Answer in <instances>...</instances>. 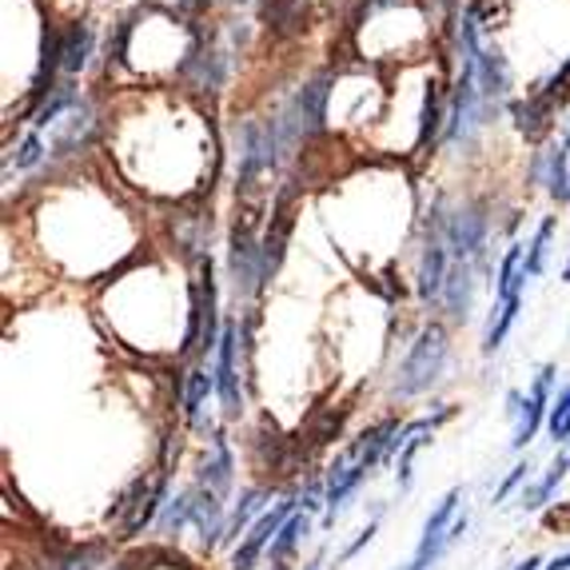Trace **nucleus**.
Segmentation results:
<instances>
[{
    "instance_id": "1",
    "label": "nucleus",
    "mask_w": 570,
    "mask_h": 570,
    "mask_svg": "<svg viewBox=\"0 0 570 570\" xmlns=\"http://www.w3.org/2000/svg\"><path fill=\"white\" fill-rule=\"evenodd\" d=\"M451 360V343L443 327H423L415 335V343L407 347V355L400 360V371H395V395L400 400H415V395H428L443 371H448Z\"/></svg>"
},
{
    "instance_id": "32",
    "label": "nucleus",
    "mask_w": 570,
    "mask_h": 570,
    "mask_svg": "<svg viewBox=\"0 0 570 570\" xmlns=\"http://www.w3.org/2000/svg\"><path fill=\"white\" fill-rule=\"evenodd\" d=\"M542 570H570V551H562V554H554L551 562H547V567Z\"/></svg>"
},
{
    "instance_id": "26",
    "label": "nucleus",
    "mask_w": 570,
    "mask_h": 570,
    "mask_svg": "<svg viewBox=\"0 0 570 570\" xmlns=\"http://www.w3.org/2000/svg\"><path fill=\"white\" fill-rule=\"evenodd\" d=\"M531 471H534L531 455L519 459V463H514L511 471H507V475H503V483H499V491H494V503H507V499H511V494L519 491V487L531 483Z\"/></svg>"
},
{
    "instance_id": "30",
    "label": "nucleus",
    "mask_w": 570,
    "mask_h": 570,
    "mask_svg": "<svg viewBox=\"0 0 570 570\" xmlns=\"http://www.w3.org/2000/svg\"><path fill=\"white\" fill-rule=\"evenodd\" d=\"M523 403H527L523 391H507V407H503V415L511 419V423H519V415H523Z\"/></svg>"
},
{
    "instance_id": "17",
    "label": "nucleus",
    "mask_w": 570,
    "mask_h": 570,
    "mask_svg": "<svg viewBox=\"0 0 570 570\" xmlns=\"http://www.w3.org/2000/svg\"><path fill=\"white\" fill-rule=\"evenodd\" d=\"M191 514H196V487H184L180 494H171L168 503H164L160 519H156V531L164 539H180L191 527Z\"/></svg>"
},
{
    "instance_id": "21",
    "label": "nucleus",
    "mask_w": 570,
    "mask_h": 570,
    "mask_svg": "<svg viewBox=\"0 0 570 570\" xmlns=\"http://www.w3.org/2000/svg\"><path fill=\"white\" fill-rule=\"evenodd\" d=\"M519 312H523V295H511V299H503V304H499V315H494L491 332H487V340H483V352L487 355L499 352V347L507 343L511 327L519 324Z\"/></svg>"
},
{
    "instance_id": "7",
    "label": "nucleus",
    "mask_w": 570,
    "mask_h": 570,
    "mask_svg": "<svg viewBox=\"0 0 570 570\" xmlns=\"http://www.w3.org/2000/svg\"><path fill=\"white\" fill-rule=\"evenodd\" d=\"M371 471L363 463H355V459L340 455L332 463V471H327L324 487H327V507H324V527H332L335 519L343 514V507L352 503V494L363 487V479H367Z\"/></svg>"
},
{
    "instance_id": "12",
    "label": "nucleus",
    "mask_w": 570,
    "mask_h": 570,
    "mask_svg": "<svg viewBox=\"0 0 570 570\" xmlns=\"http://www.w3.org/2000/svg\"><path fill=\"white\" fill-rule=\"evenodd\" d=\"M567 475H570V448L559 451V455L547 463V471H542L539 479H531V483L519 491V507H523V511H542V507L551 503V494L559 491V483Z\"/></svg>"
},
{
    "instance_id": "10",
    "label": "nucleus",
    "mask_w": 570,
    "mask_h": 570,
    "mask_svg": "<svg viewBox=\"0 0 570 570\" xmlns=\"http://www.w3.org/2000/svg\"><path fill=\"white\" fill-rule=\"evenodd\" d=\"M184 80L200 92H216L228 80V57L219 48H196L188 60H184Z\"/></svg>"
},
{
    "instance_id": "5",
    "label": "nucleus",
    "mask_w": 570,
    "mask_h": 570,
    "mask_svg": "<svg viewBox=\"0 0 570 570\" xmlns=\"http://www.w3.org/2000/svg\"><path fill=\"white\" fill-rule=\"evenodd\" d=\"M443 236H448L451 259H471L487 267V216L475 208L443 212Z\"/></svg>"
},
{
    "instance_id": "23",
    "label": "nucleus",
    "mask_w": 570,
    "mask_h": 570,
    "mask_svg": "<svg viewBox=\"0 0 570 570\" xmlns=\"http://www.w3.org/2000/svg\"><path fill=\"white\" fill-rule=\"evenodd\" d=\"M547 431H551V439L559 443V448H567L570 443V380L559 387V395H554V407H551V419H547Z\"/></svg>"
},
{
    "instance_id": "13",
    "label": "nucleus",
    "mask_w": 570,
    "mask_h": 570,
    "mask_svg": "<svg viewBox=\"0 0 570 570\" xmlns=\"http://www.w3.org/2000/svg\"><path fill=\"white\" fill-rule=\"evenodd\" d=\"M475 65H479V88H483L487 105L503 100V96L511 92V68H507L503 52H499V48H483V45H479Z\"/></svg>"
},
{
    "instance_id": "15",
    "label": "nucleus",
    "mask_w": 570,
    "mask_h": 570,
    "mask_svg": "<svg viewBox=\"0 0 570 570\" xmlns=\"http://www.w3.org/2000/svg\"><path fill=\"white\" fill-rule=\"evenodd\" d=\"M264 511H267V491H264V487H247V491L239 494V503L232 507L228 527H224V542H219V547H232L236 539H244V534L252 531V523H256Z\"/></svg>"
},
{
    "instance_id": "36",
    "label": "nucleus",
    "mask_w": 570,
    "mask_h": 570,
    "mask_svg": "<svg viewBox=\"0 0 570 570\" xmlns=\"http://www.w3.org/2000/svg\"><path fill=\"white\" fill-rule=\"evenodd\" d=\"M267 570H292V567H287V562H284V567H267Z\"/></svg>"
},
{
    "instance_id": "35",
    "label": "nucleus",
    "mask_w": 570,
    "mask_h": 570,
    "mask_svg": "<svg viewBox=\"0 0 570 570\" xmlns=\"http://www.w3.org/2000/svg\"><path fill=\"white\" fill-rule=\"evenodd\" d=\"M562 148H567V153H570V132H567V136H562Z\"/></svg>"
},
{
    "instance_id": "14",
    "label": "nucleus",
    "mask_w": 570,
    "mask_h": 570,
    "mask_svg": "<svg viewBox=\"0 0 570 570\" xmlns=\"http://www.w3.org/2000/svg\"><path fill=\"white\" fill-rule=\"evenodd\" d=\"M307 534H312V514L299 507V511L279 527V534L272 539V547H267V567H284V562H292L295 551L304 547Z\"/></svg>"
},
{
    "instance_id": "31",
    "label": "nucleus",
    "mask_w": 570,
    "mask_h": 570,
    "mask_svg": "<svg viewBox=\"0 0 570 570\" xmlns=\"http://www.w3.org/2000/svg\"><path fill=\"white\" fill-rule=\"evenodd\" d=\"M547 562H542V554H527L523 562H514V570H542Z\"/></svg>"
},
{
    "instance_id": "6",
    "label": "nucleus",
    "mask_w": 570,
    "mask_h": 570,
    "mask_svg": "<svg viewBox=\"0 0 570 570\" xmlns=\"http://www.w3.org/2000/svg\"><path fill=\"white\" fill-rule=\"evenodd\" d=\"M236 355H239V324L228 320L224 332H219V347H216V400L224 407V415L236 419L244 411V391H239V371H236Z\"/></svg>"
},
{
    "instance_id": "22",
    "label": "nucleus",
    "mask_w": 570,
    "mask_h": 570,
    "mask_svg": "<svg viewBox=\"0 0 570 570\" xmlns=\"http://www.w3.org/2000/svg\"><path fill=\"white\" fill-rule=\"evenodd\" d=\"M431 448V431H419V435H411L407 443H403L400 451V466H395V483H400V494L411 491V483H415V459L419 451Z\"/></svg>"
},
{
    "instance_id": "37",
    "label": "nucleus",
    "mask_w": 570,
    "mask_h": 570,
    "mask_svg": "<svg viewBox=\"0 0 570 570\" xmlns=\"http://www.w3.org/2000/svg\"><path fill=\"white\" fill-rule=\"evenodd\" d=\"M232 4H247V0H232Z\"/></svg>"
},
{
    "instance_id": "29",
    "label": "nucleus",
    "mask_w": 570,
    "mask_h": 570,
    "mask_svg": "<svg viewBox=\"0 0 570 570\" xmlns=\"http://www.w3.org/2000/svg\"><path fill=\"white\" fill-rule=\"evenodd\" d=\"M96 567V551H77L68 562H60L57 570H92Z\"/></svg>"
},
{
    "instance_id": "16",
    "label": "nucleus",
    "mask_w": 570,
    "mask_h": 570,
    "mask_svg": "<svg viewBox=\"0 0 570 570\" xmlns=\"http://www.w3.org/2000/svg\"><path fill=\"white\" fill-rule=\"evenodd\" d=\"M208 395H216V375L208 367H191L184 375V395H180V407H184V419H188L191 428L204 419V403Z\"/></svg>"
},
{
    "instance_id": "38",
    "label": "nucleus",
    "mask_w": 570,
    "mask_h": 570,
    "mask_svg": "<svg viewBox=\"0 0 570 570\" xmlns=\"http://www.w3.org/2000/svg\"><path fill=\"white\" fill-rule=\"evenodd\" d=\"M567 204H570V191H567Z\"/></svg>"
},
{
    "instance_id": "24",
    "label": "nucleus",
    "mask_w": 570,
    "mask_h": 570,
    "mask_svg": "<svg viewBox=\"0 0 570 570\" xmlns=\"http://www.w3.org/2000/svg\"><path fill=\"white\" fill-rule=\"evenodd\" d=\"M65 108H77V88H72V85H57V92H52L45 105H40L37 128H52V124L60 120V112H65Z\"/></svg>"
},
{
    "instance_id": "19",
    "label": "nucleus",
    "mask_w": 570,
    "mask_h": 570,
    "mask_svg": "<svg viewBox=\"0 0 570 570\" xmlns=\"http://www.w3.org/2000/svg\"><path fill=\"white\" fill-rule=\"evenodd\" d=\"M60 40H65V72L68 77L85 72L88 57H92V29H88L85 20H77V24H72Z\"/></svg>"
},
{
    "instance_id": "11",
    "label": "nucleus",
    "mask_w": 570,
    "mask_h": 570,
    "mask_svg": "<svg viewBox=\"0 0 570 570\" xmlns=\"http://www.w3.org/2000/svg\"><path fill=\"white\" fill-rule=\"evenodd\" d=\"M200 483L208 487V491H216L219 499H228L232 494V483H236V455H232V443L224 431L212 435V459L204 463Z\"/></svg>"
},
{
    "instance_id": "28",
    "label": "nucleus",
    "mask_w": 570,
    "mask_h": 570,
    "mask_svg": "<svg viewBox=\"0 0 570 570\" xmlns=\"http://www.w3.org/2000/svg\"><path fill=\"white\" fill-rule=\"evenodd\" d=\"M380 523H383V507H380V511H375V519H371V523H367V527H363V531H360V534H355V542H347V547H343L340 562H352V559H355V554H360V551H363V547H367V542H371V539H375V531H380Z\"/></svg>"
},
{
    "instance_id": "33",
    "label": "nucleus",
    "mask_w": 570,
    "mask_h": 570,
    "mask_svg": "<svg viewBox=\"0 0 570 570\" xmlns=\"http://www.w3.org/2000/svg\"><path fill=\"white\" fill-rule=\"evenodd\" d=\"M304 570H324V554H315L312 562H304Z\"/></svg>"
},
{
    "instance_id": "3",
    "label": "nucleus",
    "mask_w": 570,
    "mask_h": 570,
    "mask_svg": "<svg viewBox=\"0 0 570 570\" xmlns=\"http://www.w3.org/2000/svg\"><path fill=\"white\" fill-rule=\"evenodd\" d=\"M295 511H299V494H284L279 503L267 507L256 523H252V531L239 539L236 551H232L228 570H256V562L267 559V547H272V539L279 534V527H284Z\"/></svg>"
},
{
    "instance_id": "27",
    "label": "nucleus",
    "mask_w": 570,
    "mask_h": 570,
    "mask_svg": "<svg viewBox=\"0 0 570 570\" xmlns=\"http://www.w3.org/2000/svg\"><path fill=\"white\" fill-rule=\"evenodd\" d=\"M40 160H45V136L29 132L24 140H20L17 156H12V168H17V171H29V168H37Z\"/></svg>"
},
{
    "instance_id": "2",
    "label": "nucleus",
    "mask_w": 570,
    "mask_h": 570,
    "mask_svg": "<svg viewBox=\"0 0 570 570\" xmlns=\"http://www.w3.org/2000/svg\"><path fill=\"white\" fill-rule=\"evenodd\" d=\"M459 511H463V491H459V487H451V491L435 503V511L428 514V523H423V534H419L415 551H411V559L403 562L400 570H435L439 562L448 559L451 523L459 519Z\"/></svg>"
},
{
    "instance_id": "8",
    "label": "nucleus",
    "mask_w": 570,
    "mask_h": 570,
    "mask_svg": "<svg viewBox=\"0 0 570 570\" xmlns=\"http://www.w3.org/2000/svg\"><path fill=\"white\" fill-rule=\"evenodd\" d=\"M228 276L236 284V292L252 295L264 287V244H256L252 236L236 232L232 236V252H228Z\"/></svg>"
},
{
    "instance_id": "25",
    "label": "nucleus",
    "mask_w": 570,
    "mask_h": 570,
    "mask_svg": "<svg viewBox=\"0 0 570 570\" xmlns=\"http://www.w3.org/2000/svg\"><path fill=\"white\" fill-rule=\"evenodd\" d=\"M439 120H443V112H439V92L428 88V92H423V108H419V148H428V144L435 140Z\"/></svg>"
},
{
    "instance_id": "18",
    "label": "nucleus",
    "mask_w": 570,
    "mask_h": 570,
    "mask_svg": "<svg viewBox=\"0 0 570 570\" xmlns=\"http://www.w3.org/2000/svg\"><path fill=\"white\" fill-rule=\"evenodd\" d=\"M523 259H527L523 244H511L503 252V259H499V276H494V295H499V304L511 299V295H523V287H527Z\"/></svg>"
},
{
    "instance_id": "34",
    "label": "nucleus",
    "mask_w": 570,
    "mask_h": 570,
    "mask_svg": "<svg viewBox=\"0 0 570 570\" xmlns=\"http://www.w3.org/2000/svg\"><path fill=\"white\" fill-rule=\"evenodd\" d=\"M562 279H567V284H570V264H567V267H562Z\"/></svg>"
},
{
    "instance_id": "20",
    "label": "nucleus",
    "mask_w": 570,
    "mask_h": 570,
    "mask_svg": "<svg viewBox=\"0 0 570 570\" xmlns=\"http://www.w3.org/2000/svg\"><path fill=\"white\" fill-rule=\"evenodd\" d=\"M551 239H554V216H547L534 232V239L527 244V259H523V272L527 279H539L547 272V256H551Z\"/></svg>"
},
{
    "instance_id": "9",
    "label": "nucleus",
    "mask_w": 570,
    "mask_h": 570,
    "mask_svg": "<svg viewBox=\"0 0 570 570\" xmlns=\"http://www.w3.org/2000/svg\"><path fill=\"white\" fill-rule=\"evenodd\" d=\"M475 287H479V264L471 259H451V272H448V287H443V312L451 320H466L471 307H475Z\"/></svg>"
},
{
    "instance_id": "4",
    "label": "nucleus",
    "mask_w": 570,
    "mask_h": 570,
    "mask_svg": "<svg viewBox=\"0 0 570 570\" xmlns=\"http://www.w3.org/2000/svg\"><path fill=\"white\" fill-rule=\"evenodd\" d=\"M554 395H559V371L554 363H542L534 371L531 380V391H527V403H523V415L514 423V435H511V448L523 451L542 428H547V419H551V407H554Z\"/></svg>"
}]
</instances>
